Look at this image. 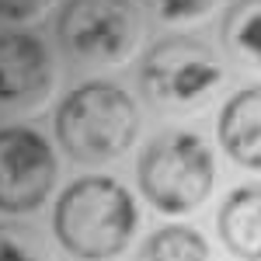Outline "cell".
<instances>
[{"label":"cell","mask_w":261,"mask_h":261,"mask_svg":"<svg viewBox=\"0 0 261 261\" xmlns=\"http://www.w3.org/2000/svg\"><path fill=\"white\" fill-rule=\"evenodd\" d=\"M136 202L115 178H81L56 202L53 226L60 244L77 258H115L136 233Z\"/></svg>","instance_id":"cell-1"},{"label":"cell","mask_w":261,"mask_h":261,"mask_svg":"<svg viewBox=\"0 0 261 261\" xmlns=\"http://www.w3.org/2000/svg\"><path fill=\"white\" fill-rule=\"evenodd\" d=\"M140 133L136 101L105 81L81 84L56 112L60 146L81 164H105L122 157Z\"/></svg>","instance_id":"cell-2"},{"label":"cell","mask_w":261,"mask_h":261,"mask_svg":"<svg viewBox=\"0 0 261 261\" xmlns=\"http://www.w3.org/2000/svg\"><path fill=\"white\" fill-rule=\"evenodd\" d=\"M140 188L143 199L157 213L185 216L199 209L213 192L216 164L199 133L171 129L143 150L140 157Z\"/></svg>","instance_id":"cell-3"},{"label":"cell","mask_w":261,"mask_h":261,"mask_svg":"<svg viewBox=\"0 0 261 261\" xmlns=\"http://www.w3.org/2000/svg\"><path fill=\"white\" fill-rule=\"evenodd\" d=\"M140 11L133 0H70L56 21L63 49L87 66L125 63L140 45Z\"/></svg>","instance_id":"cell-4"},{"label":"cell","mask_w":261,"mask_h":261,"mask_svg":"<svg viewBox=\"0 0 261 261\" xmlns=\"http://www.w3.org/2000/svg\"><path fill=\"white\" fill-rule=\"evenodd\" d=\"M140 84L157 108H195L223 84V63L205 42L174 35L146 49Z\"/></svg>","instance_id":"cell-5"},{"label":"cell","mask_w":261,"mask_h":261,"mask_svg":"<svg viewBox=\"0 0 261 261\" xmlns=\"http://www.w3.org/2000/svg\"><path fill=\"white\" fill-rule=\"evenodd\" d=\"M56 185V153L35 129H0V213H35Z\"/></svg>","instance_id":"cell-6"},{"label":"cell","mask_w":261,"mask_h":261,"mask_svg":"<svg viewBox=\"0 0 261 261\" xmlns=\"http://www.w3.org/2000/svg\"><path fill=\"white\" fill-rule=\"evenodd\" d=\"M53 91V60L35 35H0V108H35Z\"/></svg>","instance_id":"cell-7"},{"label":"cell","mask_w":261,"mask_h":261,"mask_svg":"<svg viewBox=\"0 0 261 261\" xmlns=\"http://www.w3.org/2000/svg\"><path fill=\"white\" fill-rule=\"evenodd\" d=\"M216 136L237 164L261 171V87H244L223 105Z\"/></svg>","instance_id":"cell-8"},{"label":"cell","mask_w":261,"mask_h":261,"mask_svg":"<svg viewBox=\"0 0 261 261\" xmlns=\"http://www.w3.org/2000/svg\"><path fill=\"white\" fill-rule=\"evenodd\" d=\"M220 237L244 261H261V185L233 188L220 205Z\"/></svg>","instance_id":"cell-9"},{"label":"cell","mask_w":261,"mask_h":261,"mask_svg":"<svg viewBox=\"0 0 261 261\" xmlns=\"http://www.w3.org/2000/svg\"><path fill=\"white\" fill-rule=\"evenodd\" d=\"M223 42L237 63L261 70V0H233L226 7Z\"/></svg>","instance_id":"cell-10"},{"label":"cell","mask_w":261,"mask_h":261,"mask_svg":"<svg viewBox=\"0 0 261 261\" xmlns=\"http://www.w3.org/2000/svg\"><path fill=\"white\" fill-rule=\"evenodd\" d=\"M140 261H209V244L192 226H161L146 237Z\"/></svg>","instance_id":"cell-11"},{"label":"cell","mask_w":261,"mask_h":261,"mask_svg":"<svg viewBox=\"0 0 261 261\" xmlns=\"http://www.w3.org/2000/svg\"><path fill=\"white\" fill-rule=\"evenodd\" d=\"M0 261H49V251L35 230L21 223H0Z\"/></svg>","instance_id":"cell-12"},{"label":"cell","mask_w":261,"mask_h":261,"mask_svg":"<svg viewBox=\"0 0 261 261\" xmlns=\"http://www.w3.org/2000/svg\"><path fill=\"white\" fill-rule=\"evenodd\" d=\"M161 21H171V24H181V21H199L213 11L216 0H143Z\"/></svg>","instance_id":"cell-13"},{"label":"cell","mask_w":261,"mask_h":261,"mask_svg":"<svg viewBox=\"0 0 261 261\" xmlns=\"http://www.w3.org/2000/svg\"><path fill=\"white\" fill-rule=\"evenodd\" d=\"M53 0H0V18L7 21H32L42 11H49Z\"/></svg>","instance_id":"cell-14"}]
</instances>
